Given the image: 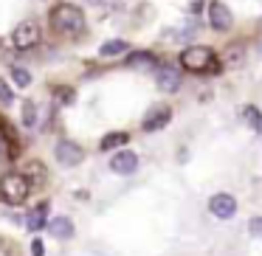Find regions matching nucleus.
Segmentation results:
<instances>
[{"mask_svg":"<svg viewBox=\"0 0 262 256\" xmlns=\"http://www.w3.org/2000/svg\"><path fill=\"white\" fill-rule=\"evenodd\" d=\"M209 211L217 220H228V217H234V211H237V200H234L231 194H214V197L209 200Z\"/></svg>","mask_w":262,"mask_h":256,"instance_id":"obj_8","label":"nucleus"},{"mask_svg":"<svg viewBox=\"0 0 262 256\" xmlns=\"http://www.w3.org/2000/svg\"><path fill=\"white\" fill-rule=\"evenodd\" d=\"M12 42H14V48H20V51L34 48L37 42H40V29H37V23H31V20L20 23L17 29L12 31Z\"/></svg>","mask_w":262,"mask_h":256,"instance_id":"obj_4","label":"nucleus"},{"mask_svg":"<svg viewBox=\"0 0 262 256\" xmlns=\"http://www.w3.org/2000/svg\"><path fill=\"white\" fill-rule=\"evenodd\" d=\"M172 121V110L166 107V104H155L152 110H149L147 115H144V130L147 132H155V130H164L166 124Z\"/></svg>","mask_w":262,"mask_h":256,"instance_id":"obj_6","label":"nucleus"},{"mask_svg":"<svg viewBox=\"0 0 262 256\" xmlns=\"http://www.w3.org/2000/svg\"><path fill=\"white\" fill-rule=\"evenodd\" d=\"M31 253H34V256H42V253H46V250H42V242H40V239H34V242H31Z\"/></svg>","mask_w":262,"mask_h":256,"instance_id":"obj_22","label":"nucleus"},{"mask_svg":"<svg viewBox=\"0 0 262 256\" xmlns=\"http://www.w3.org/2000/svg\"><path fill=\"white\" fill-rule=\"evenodd\" d=\"M110 169H113L116 175H133V172L138 169V155L130 152V149H121V152L113 155V160H110Z\"/></svg>","mask_w":262,"mask_h":256,"instance_id":"obj_9","label":"nucleus"},{"mask_svg":"<svg viewBox=\"0 0 262 256\" xmlns=\"http://www.w3.org/2000/svg\"><path fill=\"white\" fill-rule=\"evenodd\" d=\"M6 158V141H3V138H0V160Z\"/></svg>","mask_w":262,"mask_h":256,"instance_id":"obj_23","label":"nucleus"},{"mask_svg":"<svg viewBox=\"0 0 262 256\" xmlns=\"http://www.w3.org/2000/svg\"><path fill=\"white\" fill-rule=\"evenodd\" d=\"M127 141H130V135H127V132H110V135H104V138H102L99 149H102V152H110V149L121 147V144H127Z\"/></svg>","mask_w":262,"mask_h":256,"instance_id":"obj_14","label":"nucleus"},{"mask_svg":"<svg viewBox=\"0 0 262 256\" xmlns=\"http://www.w3.org/2000/svg\"><path fill=\"white\" fill-rule=\"evenodd\" d=\"M124 51H127V42L124 40H110V42H104V45L99 48L102 57H116V54H124Z\"/></svg>","mask_w":262,"mask_h":256,"instance_id":"obj_15","label":"nucleus"},{"mask_svg":"<svg viewBox=\"0 0 262 256\" xmlns=\"http://www.w3.org/2000/svg\"><path fill=\"white\" fill-rule=\"evenodd\" d=\"M51 29L59 34H79L85 29V14L82 9L71 6V3H59L51 12Z\"/></svg>","mask_w":262,"mask_h":256,"instance_id":"obj_1","label":"nucleus"},{"mask_svg":"<svg viewBox=\"0 0 262 256\" xmlns=\"http://www.w3.org/2000/svg\"><path fill=\"white\" fill-rule=\"evenodd\" d=\"M209 23H211V29H217V31H228L231 29V12H228L223 3H211L209 6Z\"/></svg>","mask_w":262,"mask_h":256,"instance_id":"obj_10","label":"nucleus"},{"mask_svg":"<svg viewBox=\"0 0 262 256\" xmlns=\"http://www.w3.org/2000/svg\"><path fill=\"white\" fill-rule=\"evenodd\" d=\"M46 222H48V205L42 203V205H37V208L29 214V220H26V228H29V231H40Z\"/></svg>","mask_w":262,"mask_h":256,"instance_id":"obj_13","label":"nucleus"},{"mask_svg":"<svg viewBox=\"0 0 262 256\" xmlns=\"http://www.w3.org/2000/svg\"><path fill=\"white\" fill-rule=\"evenodd\" d=\"M23 124H26V127H34V124H37V110H34V102H26V104H23Z\"/></svg>","mask_w":262,"mask_h":256,"instance_id":"obj_19","label":"nucleus"},{"mask_svg":"<svg viewBox=\"0 0 262 256\" xmlns=\"http://www.w3.org/2000/svg\"><path fill=\"white\" fill-rule=\"evenodd\" d=\"M127 65L136 71H155L158 68V62H155V57L149 51H138V54H130V59H127Z\"/></svg>","mask_w":262,"mask_h":256,"instance_id":"obj_12","label":"nucleus"},{"mask_svg":"<svg viewBox=\"0 0 262 256\" xmlns=\"http://www.w3.org/2000/svg\"><path fill=\"white\" fill-rule=\"evenodd\" d=\"M155 82H158V87L164 93H175L178 87H181V74H178V68H172V65H158V68H155Z\"/></svg>","mask_w":262,"mask_h":256,"instance_id":"obj_7","label":"nucleus"},{"mask_svg":"<svg viewBox=\"0 0 262 256\" xmlns=\"http://www.w3.org/2000/svg\"><path fill=\"white\" fill-rule=\"evenodd\" d=\"M26 177H29V180H34L37 186H40V183H46V172H42V164H29L26 166ZM34 183H31V186H34Z\"/></svg>","mask_w":262,"mask_h":256,"instance_id":"obj_17","label":"nucleus"},{"mask_svg":"<svg viewBox=\"0 0 262 256\" xmlns=\"http://www.w3.org/2000/svg\"><path fill=\"white\" fill-rule=\"evenodd\" d=\"M54 155H57V160L62 166H79L82 160H85V149L74 141H59L57 149H54Z\"/></svg>","mask_w":262,"mask_h":256,"instance_id":"obj_5","label":"nucleus"},{"mask_svg":"<svg viewBox=\"0 0 262 256\" xmlns=\"http://www.w3.org/2000/svg\"><path fill=\"white\" fill-rule=\"evenodd\" d=\"M31 194V180L20 172H9L0 177V200L9 205H20L26 203V197Z\"/></svg>","mask_w":262,"mask_h":256,"instance_id":"obj_2","label":"nucleus"},{"mask_svg":"<svg viewBox=\"0 0 262 256\" xmlns=\"http://www.w3.org/2000/svg\"><path fill=\"white\" fill-rule=\"evenodd\" d=\"M248 231L254 234V237H262V217H251V220H248Z\"/></svg>","mask_w":262,"mask_h":256,"instance_id":"obj_21","label":"nucleus"},{"mask_svg":"<svg viewBox=\"0 0 262 256\" xmlns=\"http://www.w3.org/2000/svg\"><path fill=\"white\" fill-rule=\"evenodd\" d=\"M181 65L192 74H203V71L214 68V51L206 45H192L181 54Z\"/></svg>","mask_w":262,"mask_h":256,"instance_id":"obj_3","label":"nucleus"},{"mask_svg":"<svg viewBox=\"0 0 262 256\" xmlns=\"http://www.w3.org/2000/svg\"><path fill=\"white\" fill-rule=\"evenodd\" d=\"M0 102H3V104H12V102H14V93H12V87H9L3 79H0Z\"/></svg>","mask_w":262,"mask_h":256,"instance_id":"obj_20","label":"nucleus"},{"mask_svg":"<svg viewBox=\"0 0 262 256\" xmlns=\"http://www.w3.org/2000/svg\"><path fill=\"white\" fill-rule=\"evenodd\" d=\"M243 119H248L251 130L262 132V113H259L256 107H243Z\"/></svg>","mask_w":262,"mask_h":256,"instance_id":"obj_16","label":"nucleus"},{"mask_svg":"<svg viewBox=\"0 0 262 256\" xmlns=\"http://www.w3.org/2000/svg\"><path fill=\"white\" fill-rule=\"evenodd\" d=\"M46 228L54 239H71L74 237V222H71L68 217H54L51 222H46Z\"/></svg>","mask_w":262,"mask_h":256,"instance_id":"obj_11","label":"nucleus"},{"mask_svg":"<svg viewBox=\"0 0 262 256\" xmlns=\"http://www.w3.org/2000/svg\"><path fill=\"white\" fill-rule=\"evenodd\" d=\"M12 79H14V85H20V87L31 85V74L26 68H12Z\"/></svg>","mask_w":262,"mask_h":256,"instance_id":"obj_18","label":"nucleus"}]
</instances>
